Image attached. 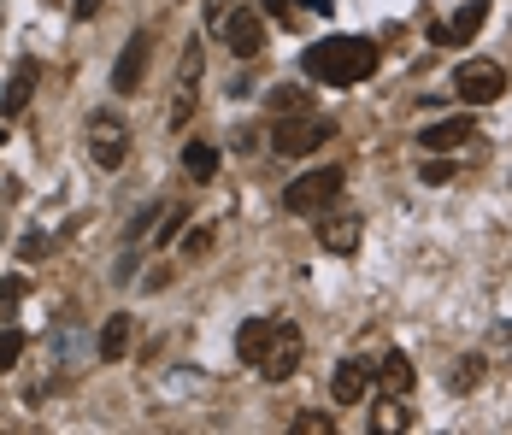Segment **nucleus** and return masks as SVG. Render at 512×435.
<instances>
[{
    "label": "nucleus",
    "mask_w": 512,
    "mask_h": 435,
    "mask_svg": "<svg viewBox=\"0 0 512 435\" xmlns=\"http://www.w3.org/2000/svg\"><path fill=\"white\" fill-rule=\"evenodd\" d=\"M454 89H460L465 106H489V100L507 95V71L495 59H465L460 71H454Z\"/></svg>",
    "instance_id": "nucleus-5"
},
{
    "label": "nucleus",
    "mask_w": 512,
    "mask_h": 435,
    "mask_svg": "<svg viewBox=\"0 0 512 435\" xmlns=\"http://www.w3.org/2000/svg\"><path fill=\"white\" fill-rule=\"evenodd\" d=\"M412 430V412L401 394H383L377 400V412H371V435H407Z\"/></svg>",
    "instance_id": "nucleus-17"
},
{
    "label": "nucleus",
    "mask_w": 512,
    "mask_h": 435,
    "mask_svg": "<svg viewBox=\"0 0 512 435\" xmlns=\"http://www.w3.org/2000/svg\"><path fill=\"white\" fill-rule=\"evenodd\" d=\"M218 36H224V48L236 53V59H259V53H265V18L248 12V6H236V12L218 24Z\"/></svg>",
    "instance_id": "nucleus-7"
},
{
    "label": "nucleus",
    "mask_w": 512,
    "mask_h": 435,
    "mask_svg": "<svg viewBox=\"0 0 512 435\" xmlns=\"http://www.w3.org/2000/svg\"><path fill=\"white\" fill-rule=\"evenodd\" d=\"M289 430L295 435H336V418H330V412H295Z\"/></svg>",
    "instance_id": "nucleus-21"
},
{
    "label": "nucleus",
    "mask_w": 512,
    "mask_h": 435,
    "mask_svg": "<svg viewBox=\"0 0 512 435\" xmlns=\"http://www.w3.org/2000/svg\"><path fill=\"white\" fill-rule=\"evenodd\" d=\"M271 112H277V118H283V112H307V89H271Z\"/></svg>",
    "instance_id": "nucleus-23"
},
{
    "label": "nucleus",
    "mask_w": 512,
    "mask_h": 435,
    "mask_svg": "<svg viewBox=\"0 0 512 435\" xmlns=\"http://www.w3.org/2000/svg\"><path fill=\"white\" fill-rule=\"evenodd\" d=\"M448 388H454V394L483 388V359H477V353H471V359H460V365H454V377H448Z\"/></svg>",
    "instance_id": "nucleus-20"
},
{
    "label": "nucleus",
    "mask_w": 512,
    "mask_h": 435,
    "mask_svg": "<svg viewBox=\"0 0 512 435\" xmlns=\"http://www.w3.org/2000/svg\"><path fill=\"white\" fill-rule=\"evenodd\" d=\"M301 359H307V336H301L295 324H277V336H271L265 359H259V377H265V383H283V377L301 371Z\"/></svg>",
    "instance_id": "nucleus-6"
},
{
    "label": "nucleus",
    "mask_w": 512,
    "mask_h": 435,
    "mask_svg": "<svg viewBox=\"0 0 512 435\" xmlns=\"http://www.w3.org/2000/svg\"><path fill=\"white\" fill-rule=\"evenodd\" d=\"M18 359H24V330L6 324V330H0V371H12Z\"/></svg>",
    "instance_id": "nucleus-22"
},
{
    "label": "nucleus",
    "mask_w": 512,
    "mask_h": 435,
    "mask_svg": "<svg viewBox=\"0 0 512 435\" xmlns=\"http://www.w3.org/2000/svg\"><path fill=\"white\" fill-rule=\"evenodd\" d=\"M236 6H242V0H206V30H218V24H224Z\"/></svg>",
    "instance_id": "nucleus-25"
},
{
    "label": "nucleus",
    "mask_w": 512,
    "mask_h": 435,
    "mask_svg": "<svg viewBox=\"0 0 512 435\" xmlns=\"http://www.w3.org/2000/svg\"><path fill=\"white\" fill-rule=\"evenodd\" d=\"M371 377H377V388H383V394H401V400H407L412 383H418V371H412V359L401 353V347H395V353H383V365H377Z\"/></svg>",
    "instance_id": "nucleus-14"
},
{
    "label": "nucleus",
    "mask_w": 512,
    "mask_h": 435,
    "mask_svg": "<svg viewBox=\"0 0 512 435\" xmlns=\"http://www.w3.org/2000/svg\"><path fill=\"white\" fill-rule=\"evenodd\" d=\"M36 83H42V65H36V59H18L12 77H6V89H0V118H18V112L36 100Z\"/></svg>",
    "instance_id": "nucleus-9"
},
{
    "label": "nucleus",
    "mask_w": 512,
    "mask_h": 435,
    "mask_svg": "<svg viewBox=\"0 0 512 435\" xmlns=\"http://www.w3.org/2000/svg\"><path fill=\"white\" fill-rule=\"evenodd\" d=\"M342 171L336 165H318L307 177H295L289 189H283V212H301V218H318V212H330L336 206V194H342Z\"/></svg>",
    "instance_id": "nucleus-2"
},
{
    "label": "nucleus",
    "mask_w": 512,
    "mask_h": 435,
    "mask_svg": "<svg viewBox=\"0 0 512 435\" xmlns=\"http://www.w3.org/2000/svg\"><path fill=\"white\" fill-rule=\"evenodd\" d=\"M471 142V118H442V124H430V130H418V147L424 153H454V147Z\"/></svg>",
    "instance_id": "nucleus-15"
},
{
    "label": "nucleus",
    "mask_w": 512,
    "mask_h": 435,
    "mask_svg": "<svg viewBox=\"0 0 512 435\" xmlns=\"http://www.w3.org/2000/svg\"><path fill=\"white\" fill-rule=\"evenodd\" d=\"M148 53H154V42H148V36H130V42H124V53H118V65H112V89H118V95H136V89H142Z\"/></svg>",
    "instance_id": "nucleus-11"
},
{
    "label": "nucleus",
    "mask_w": 512,
    "mask_h": 435,
    "mask_svg": "<svg viewBox=\"0 0 512 435\" xmlns=\"http://www.w3.org/2000/svg\"><path fill=\"white\" fill-rule=\"evenodd\" d=\"M195 95H201V83L177 77V95H171V130H183V124H189V112H195Z\"/></svg>",
    "instance_id": "nucleus-19"
},
{
    "label": "nucleus",
    "mask_w": 512,
    "mask_h": 435,
    "mask_svg": "<svg viewBox=\"0 0 512 435\" xmlns=\"http://www.w3.org/2000/svg\"><path fill=\"white\" fill-rule=\"evenodd\" d=\"M324 224H318V247L324 253H354L359 236H365V218L359 212H318Z\"/></svg>",
    "instance_id": "nucleus-10"
},
{
    "label": "nucleus",
    "mask_w": 512,
    "mask_h": 435,
    "mask_svg": "<svg viewBox=\"0 0 512 435\" xmlns=\"http://www.w3.org/2000/svg\"><path fill=\"white\" fill-rule=\"evenodd\" d=\"M183 171H189V183H212V177H218V147L189 142L183 147Z\"/></svg>",
    "instance_id": "nucleus-18"
},
{
    "label": "nucleus",
    "mask_w": 512,
    "mask_h": 435,
    "mask_svg": "<svg viewBox=\"0 0 512 435\" xmlns=\"http://www.w3.org/2000/svg\"><path fill=\"white\" fill-rule=\"evenodd\" d=\"M124 153H130V124H124L118 112H95V118H89V159H95L101 171H118Z\"/></svg>",
    "instance_id": "nucleus-4"
},
{
    "label": "nucleus",
    "mask_w": 512,
    "mask_h": 435,
    "mask_svg": "<svg viewBox=\"0 0 512 435\" xmlns=\"http://www.w3.org/2000/svg\"><path fill=\"white\" fill-rule=\"evenodd\" d=\"M130 336H136V324H130V312H112L101 324V341H95V353H101L106 365H118L124 353H130Z\"/></svg>",
    "instance_id": "nucleus-16"
},
{
    "label": "nucleus",
    "mask_w": 512,
    "mask_h": 435,
    "mask_svg": "<svg viewBox=\"0 0 512 435\" xmlns=\"http://www.w3.org/2000/svg\"><path fill=\"white\" fill-rule=\"evenodd\" d=\"M371 371H377V365H365V359H348V365H336V383H330L336 406H359V400H365V388H371Z\"/></svg>",
    "instance_id": "nucleus-13"
},
{
    "label": "nucleus",
    "mask_w": 512,
    "mask_h": 435,
    "mask_svg": "<svg viewBox=\"0 0 512 435\" xmlns=\"http://www.w3.org/2000/svg\"><path fill=\"white\" fill-rule=\"evenodd\" d=\"M336 136V124L330 118H312V112H283L277 118V130H271V147L283 153V159H307L318 147Z\"/></svg>",
    "instance_id": "nucleus-3"
},
{
    "label": "nucleus",
    "mask_w": 512,
    "mask_h": 435,
    "mask_svg": "<svg viewBox=\"0 0 512 435\" xmlns=\"http://www.w3.org/2000/svg\"><path fill=\"white\" fill-rule=\"evenodd\" d=\"M301 71L312 83H330V89H354L377 71V42L371 36H324L301 53Z\"/></svg>",
    "instance_id": "nucleus-1"
},
{
    "label": "nucleus",
    "mask_w": 512,
    "mask_h": 435,
    "mask_svg": "<svg viewBox=\"0 0 512 435\" xmlns=\"http://www.w3.org/2000/svg\"><path fill=\"white\" fill-rule=\"evenodd\" d=\"M177 224H183V212H165V224H159V230H154V242L165 247V242H171V236H177Z\"/></svg>",
    "instance_id": "nucleus-26"
},
{
    "label": "nucleus",
    "mask_w": 512,
    "mask_h": 435,
    "mask_svg": "<svg viewBox=\"0 0 512 435\" xmlns=\"http://www.w3.org/2000/svg\"><path fill=\"white\" fill-rule=\"evenodd\" d=\"M483 18H489V0H465L454 18L430 24V42H436V48H460V42H471V36L483 30Z\"/></svg>",
    "instance_id": "nucleus-8"
},
{
    "label": "nucleus",
    "mask_w": 512,
    "mask_h": 435,
    "mask_svg": "<svg viewBox=\"0 0 512 435\" xmlns=\"http://www.w3.org/2000/svg\"><path fill=\"white\" fill-rule=\"evenodd\" d=\"M95 12H101V0H77V6H71V18H77V24H83V18H95Z\"/></svg>",
    "instance_id": "nucleus-27"
},
{
    "label": "nucleus",
    "mask_w": 512,
    "mask_h": 435,
    "mask_svg": "<svg viewBox=\"0 0 512 435\" xmlns=\"http://www.w3.org/2000/svg\"><path fill=\"white\" fill-rule=\"evenodd\" d=\"M259 6H265L271 18H295V12H289V0H259Z\"/></svg>",
    "instance_id": "nucleus-28"
},
{
    "label": "nucleus",
    "mask_w": 512,
    "mask_h": 435,
    "mask_svg": "<svg viewBox=\"0 0 512 435\" xmlns=\"http://www.w3.org/2000/svg\"><path fill=\"white\" fill-rule=\"evenodd\" d=\"M495 341H501V347H507V353H512V330H495Z\"/></svg>",
    "instance_id": "nucleus-29"
},
{
    "label": "nucleus",
    "mask_w": 512,
    "mask_h": 435,
    "mask_svg": "<svg viewBox=\"0 0 512 435\" xmlns=\"http://www.w3.org/2000/svg\"><path fill=\"white\" fill-rule=\"evenodd\" d=\"M277 324H283V318H248V324L236 330V359H242V365H259L265 347H271V336H277Z\"/></svg>",
    "instance_id": "nucleus-12"
},
{
    "label": "nucleus",
    "mask_w": 512,
    "mask_h": 435,
    "mask_svg": "<svg viewBox=\"0 0 512 435\" xmlns=\"http://www.w3.org/2000/svg\"><path fill=\"white\" fill-rule=\"evenodd\" d=\"M424 183H430V189L454 183V165H448V159H430V165H424Z\"/></svg>",
    "instance_id": "nucleus-24"
}]
</instances>
